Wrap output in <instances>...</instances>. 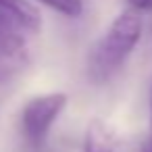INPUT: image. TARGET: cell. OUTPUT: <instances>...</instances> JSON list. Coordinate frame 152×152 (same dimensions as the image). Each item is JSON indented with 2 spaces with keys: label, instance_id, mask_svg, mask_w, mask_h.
I'll use <instances>...</instances> for the list:
<instances>
[{
  "label": "cell",
  "instance_id": "cell-3",
  "mask_svg": "<svg viewBox=\"0 0 152 152\" xmlns=\"http://www.w3.org/2000/svg\"><path fill=\"white\" fill-rule=\"evenodd\" d=\"M67 106V96L63 92H50L31 98L21 113V131L31 146H42L50 127Z\"/></svg>",
  "mask_w": 152,
  "mask_h": 152
},
{
  "label": "cell",
  "instance_id": "cell-7",
  "mask_svg": "<svg viewBox=\"0 0 152 152\" xmlns=\"http://www.w3.org/2000/svg\"><path fill=\"white\" fill-rule=\"evenodd\" d=\"M150 142H152V90H150Z\"/></svg>",
  "mask_w": 152,
  "mask_h": 152
},
{
  "label": "cell",
  "instance_id": "cell-4",
  "mask_svg": "<svg viewBox=\"0 0 152 152\" xmlns=\"http://www.w3.org/2000/svg\"><path fill=\"white\" fill-rule=\"evenodd\" d=\"M83 152H117L115 133L102 121H92L86 131Z\"/></svg>",
  "mask_w": 152,
  "mask_h": 152
},
{
  "label": "cell",
  "instance_id": "cell-6",
  "mask_svg": "<svg viewBox=\"0 0 152 152\" xmlns=\"http://www.w3.org/2000/svg\"><path fill=\"white\" fill-rule=\"evenodd\" d=\"M131 11L142 13V11H152V0H127Z\"/></svg>",
  "mask_w": 152,
  "mask_h": 152
},
{
  "label": "cell",
  "instance_id": "cell-8",
  "mask_svg": "<svg viewBox=\"0 0 152 152\" xmlns=\"http://www.w3.org/2000/svg\"><path fill=\"white\" fill-rule=\"evenodd\" d=\"M142 152H152V142L148 140L146 144H144V148H142Z\"/></svg>",
  "mask_w": 152,
  "mask_h": 152
},
{
  "label": "cell",
  "instance_id": "cell-2",
  "mask_svg": "<svg viewBox=\"0 0 152 152\" xmlns=\"http://www.w3.org/2000/svg\"><path fill=\"white\" fill-rule=\"evenodd\" d=\"M42 29V15L29 0H0V71L23 63L25 46Z\"/></svg>",
  "mask_w": 152,
  "mask_h": 152
},
{
  "label": "cell",
  "instance_id": "cell-5",
  "mask_svg": "<svg viewBox=\"0 0 152 152\" xmlns=\"http://www.w3.org/2000/svg\"><path fill=\"white\" fill-rule=\"evenodd\" d=\"M40 2L67 17H77L83 11V0H40Z\"/></svg>",
  "mask_w": 152,
  "mask_h": 152
},
{
  "label": "cell",
  "instance_id": "cell-1",
  "mask_svg": "<svg viewBox=\"0 0 152 152\" xmlns=\"http://www.w3.org/2000/svg\"><path fill=\"white\" fill-rule=\"evenodd\" d=\"M142 38L140 13L123 11L106 29V34L94 44L88 61V73L94 81H106L127 61Z\"/></svg>",
  "mask_w": 152,
  "mask_h": 152
}]
</instances>
